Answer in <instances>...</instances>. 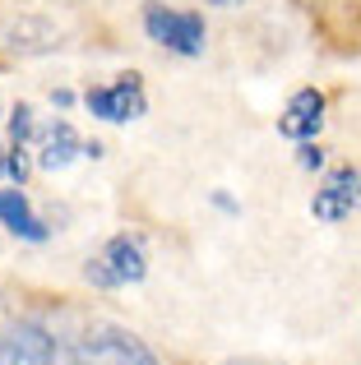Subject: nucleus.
Segmentation results:
<instances>
[{
	"instance_id": "nucleus-1",
	"label": "nucleus",
	"mask_w": 361,
	"mask_h": 365,
	"mask_svg": "<svg viewBox=\"0 0 361 365\" xmlns=\"http://www.w3.org/2000/svg\"><path fill=\"white\" fill-rule=\"evenodd\" d=\"M65 365H158V356L135 338L130 329L116 324H98V329L79 333L65 351Z\"/></svg>"
},
{
	"instance_id": "nucleus-13",
	"label": "nucleus",
	"mask_w": 361,
	"mask_h": 365,
	"mask_svg": "<svg viewBox=\"0 0 361 365\" xmlns=\"http://www.w3.org/2000/svg\"><path fill=\"white\" fill-rule=\"evenodd\" d=\"M297 162H301L306 171H320V167H325V148H320L315 139H310V143H301V148H297Z\"/></svg>"
},
{
	"instance_id": "nucleus-8",
	"label": "nucleus",
	"mask_w": 361,
	"mask_h": 365,
	"mask_svg": "<svg viewBox=\"0 0 361 365\" xmlns=\"http://www.w3.org/2000/svg\"><path fill=\"white\" fill-rule=\"evenodd\" d=\"M74 158H102V148L98 143H83L70 120L42 125V134H37V167L42 171H65Z\"/></svg>"
},
{
	"instance_id": "nucleus-16",
	"label": "nucleus",
	"mask_w": 361,
	"mask_h": 365,
	"mask_svg": "<svg viewBox=\"0 0 361 365\" xmlns=\"http://www.w3.org/2000/svg\"><path fill=\"white\" fill-rule=\"evenodd\" d=\"M227 365H264V361H227Z\"/></svg>"
},
{
	"instance_id": "nucleus-12",
	"label": "nucleus",
	"mask_w": 361,
	"mask_h": 365,
	"mask_svg": "<svg viewBox=\"0 0 361 365\" xmlns=\"http://www.w3.org/2000/svg\"><path fill=\"white\" fill-rule=\"evenodd\" d=\"M28 176V162H24V148H14V143H0V180H14V185H24Z\"/></svg>"
},
{
	"instance_id": "nucleus-11",
	"label": "nucleus",
	"mask_w": 361,
	"mask_h": 365,
	"mask_svg": "<svg viewBox=\"0 0 361 365\" xmlns=\"http://www.w3.org/2000/svg\"><path fill=\"white\" fill-rule=\"evenodd\" d=\"M37 134V120H33V107H28V102H19L14 111H9V143H14V148H24L28 139H33Z\"/></svg>"
},
{
	"instance_id": "nucleus-9",
	"label": "nucleus",
	"mask_w": 361,
	"mask_h": 365,
	"mask_svg": "<svg viewBox=\"0 0 361 365\" xmlns=\"http://www.w3.org/2000/svg\"><path fill=\"white\" fill-rule=\"evenodd\" d=\"M320 125H325V93L320 88H301L288 98V107H283L278 116V134L292 143H310L320 134Z\"/></svg>"
},
{
	"instance_id": "nucleus-14",
	"label": "nucleus",
	"mask_w": 361,
	"mask_h": 365,
	"mask_svg": "<svg viewBox=\"0 0 361 365\" xmlns=\"http://www.w3.org/2000/svg\"><path fill=\"white\" fill-rule=\"evenodd\" d=\"M51 102H56V107H70L74 93H70V88H61V93H51Z\"/></svg>"
},
{
	"instance_id": "nucleus-6",
	"label": "nucleus",
	"mask_w": 361,
	"mask_h": 365,
	"mask_svg": "<svg viewBox=\"0 0 361 365\" xmlns=\"http://www.w3.org/2000/svg\"><path fill=\"white\" fill-rule=\"evenodd\" d=\"M61 46V33H56L51 19L42 14H14L0 24V51L5 56H19V61H28V56H46Z\"/></svg>"
},
{
	"instance_id": "nucleus-7",
	"label": "nucleus",
	"mask_w": 361,
	"mask_h": 365,
	"mask_svg": "<svg viewBox=\"0 0 361 365\" xmlns=\"http://www.w3.org/2000/svg\"><path fill=\"white\" fill-rule=\"evenodd\" d=\"M352 208H361V171L357 167L329 171L325 185L310 199V213H315L320 222H343V217H352Z\"/></svg>"
},
{
	"instance_id": "nucleus-3",
	"label": "nucleus",
	"mask_w": 361,
	"mask_h": 365,
	"mask_svg": "<svg viewBox=\"0 0 361 365\" xmlns=\"http://www.w3.org/2000/svg\"><path fill=\"white\" fill-rule=\"evenodd\" d=\"M144 33L153 37L158 46H167V51L176 56H199L204 51V14H195V9H167V5H148L144 9Z\"/></svg>"
},
{
	"instance_id": "nucleus-4",
	"label": "nucleus",
	"mask_w": 361,
	"mask_h": 365,
	"mask_svg": "<svg viewBox=\"0 0 361 365\" xmlns=\"http://www.w3.org/2000/svg\"><path fill=\"white\" fill-rule=\"evenodd\" d=\"M83 107H88L98 120H107V125L139 120L148 111L144 79H139V74H121V79L102 83V88H88V93H83Z\"/></svg>"
},
{
	"instance_id": "nucleus-2",
	"label": "nucleus",
	"mask_w": 361,
	"mask_h": 365,
	"mask_svg": "<svg viewBox=\"0 0 361 365\" xmlns=\"http://www.w3.org/2000/svg\"><path fill=\"white\" fill-rule=\"evenodd\" d=\"M144 273H148V255H144V241H139V236H111V241L83 264V277H88L93 287H102V292L144 282Z\"/></svg>"
},
{
	"instance_id": "nucleus-10",
	"label": "nucleus",
	"mask_w": 361,
	"mask_h": 365,
	"mask_svg": "<svg viewBox=\"0 0 361 365\" xmlns=\"http://www.w3.org/2000/svg\"><path fill=\"white\" fill-rule=\"evenodd\" d=\"M0 227H5V232H14L19 241H33V245L51 236V227L33 213V204H28V195L19 185L14 190H0Z\"/></svg>"
},
{
	"instance_id": "nucleus-5",
	"label": "nucleus",
	"mask_w": 361,
	"mask_h": 365,
	"mask_svg": "<svg viewBox=\"0 0 361 365\" xmlns=\"http://www.w3.org/2000/svg\"><path fill=\"white\" fill-rule=\"evenodd\" d=\"M0 365H56V338L37 319H14L0 329Z\"/></svg>"
},
{
	"instance_id": "nucleus-15",
	"label": "nucleus",
	"mask_w": 361,
	"mask_h": 365,
	"mask_svg": "<svg viewBox=\"0 0 361 365\" xmlns=\"http://www.w3.org/2000/svg\"><path fill=\"white\" fill-rule=\"evenodd\" d=\"M208 5H223V9H232V5H241V0H208Z\"/></svg>"
}]
</instances>
